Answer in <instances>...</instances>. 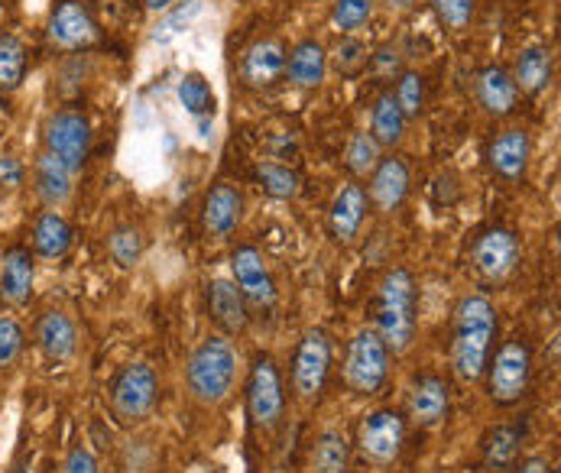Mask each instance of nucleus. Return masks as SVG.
<instances>
[{
  "label": "nucleus",
  "instance_id": "nucleus-1",
  "mask_svg": "<svg viewBox=\"0 0 561 473\" xmlns=\"http://www.w3.org/2000/svg\"><path fill=\"white\" fill-rule=\"evenodd\" d=\"M496 337V305L474 292L465 296L455 309V327H451V370L465 383H478L486 370V360L493 354Z\"/></svg>",
  "mask_w": 561,
  "mask_h": 473
},
{
  "label": "nucleus",
  "instance_id": "nucleus-2",
  "mask_svg": "<svg viewBox=\"0 0 561 473\" xmlns=\"http://www.w3.org/2000/svg\"><path fill=\"white\" fill-rule=\"evenodd\" d=\"M238 373H241V354L231 344V337L225 334H208L188 357L185 364V383L188 395L205 405L215 408L221 402H228L234 387H238Z\"/></svg>",
  "mask_w": 561,
  "mask_h": 473
},
{
  "label": "nucleus",
  "instance_id": "nucleus-3",
  "mask_svg": "<svg viewBox=\"0 0 561 473\" xmlns=\"http://www.w3.org/2000/svg\"><path fill=\"white\" fill-rule=\"evenodd\" d=\"M415 309H419L415 276L402 266L390 269L377 286V324H374V331L380 334L390 354H405L412 347L419 331Z\"/></svg>",
  "mask_w": 561,
  "mask_h": 473
},
{
  "label": "nucleus",
  "instance_id": "nucleus-4",
  "mask_svg": "<svg viewBox=\"0 0 561 473\" xmlns=\"http://www.w3.org/2000/svg\"><path fill=\"white\" fill-rule=\"evenodd\" d=\"M160 405V377L150 364L137 360L121 367V373L111 383V415L124 428L144 425Z\"/></svg>",
  "mask_w": 561,
  "mask_h": 473
},
{
  "label": "nucleus",
  "instance_id": "nucleus-5",
  "mask_svg": "<svg viewBox=\"0 0 561 473\" xmlns=\"http://www.w3.org/2000/svg\"><path fill=\"white\" fill-rule=\"evenodd\" d=\"M486 395L496 405H516L529 393L533 383V350L526 341H506L496 354L486 360Z\"/></svg>",
  "mask_w": 561,
  "mask_h": 473
},
{
  "label": "nucleus",
  "instance_id": "nucleus-6",
  "mask_svg": "<svg viewBox=\"0 0 561 473\" xmlns=\"http://www.w3.org/2000/svg\"><path fill=\"white\" fill-rule=\"evenodd\" d=\"M390 377V350L374 327H360L344 357V383L354 395H377Z\"/></svg>",
  "mask_w": 561,
  "mask_h": 473
},
{
  "label": "nucleus",
  "instance_id": "nucleus-7",
  "mask_svg": "<svg viewBox=\"0 0 561 473\" xmlns=\"http://www.w3.org/2000/svg\"><path fill=\"white\" fill-rule=\"evenodd\" d=\"M283 408H286V393H283L279 367L270 354H260L247 373V415L253 428L273 431L283 418Z\"/></svg>",
  "mask_w": 561,
  "mask_h": 473
},
{
  "label": "nucleus",
  "instance_id": "nucleus-8",
  "mask_svg": "<svg viewBox=\"0 0 561 473\" xmlns=\"http://www.w3.org/2000/svg\"><path fill=\"white\" fill-rule=\"evenodd\" d=\"M405 445V418L397 408H377L370 412L357 428V448L360 458L374 468L397 464Z\"/></svg>",
  "mask_w": 561,
  "mask_h": 473
},
{
  "label": "nucleus",
  "instance_id": "nucleus-9",
  "mask_svg": "<svg viewBox=\"0 0 561 473\" xmlns=\"http://www.w3.org/2000/svg\"><path fill=\"white\" fill-rule=\"evenodd\" d=\"M43 140H46V153L59 157L66 165H72L79 172L91 157L94 130H91V120L81 114L79 107H62L46 120Z\"/></svg>",
  "mask_w": 561,
  "mask_h": 473
},
{
  "label": "nucleus",
  "instance_id": "nucleus-10",
  "mask_svg": "<svg viewBox=\"0 0 561 473\" xmlns=\"http://www.w3.org/2000/svg\"><path fill=\"white\" fill-rule=\"evenodd\" d=\"M331 373V341L321 327L302 334L293 360V390L302 402H316Z\"/></svg>",
  "mask_w": 561,
  "mask_h": 473
},
{
  "label": "nucleus",
  "instance_id": "nucleus-11",
  "mask_svg": "<svg viewBox=\"0 0 561 473\" xmlns=\"http://www.w3.org/2000/svg\"><path fill=\"white\" fill-rule=\"evenodd\" d=\"M231 273H234V286L241 289L247 309H256V312H273L276 309V282H273V273L266 269V259L256 246L243 243L231 253Z\"/></svg>",
  "mask_w": 561,
  "mask_h": 473
},
{
  "label": "nucleus",
  "instance_id": "nucleus-12",
  "mask_svg": "<svg viewBox=\"0 0 561 473\" xmlns=\"http://www.w3.org/2000/svg\"><path fill=\"white\" fill-rule=\"evenodd\" d=\"M46 36L62 53H81V49H91L101 39V30H98L94 16L88 13V7H81L79 0H62L49 13Z\"/></svg>",
  "mask_w": 561,
  "mask_h": 473
},
{
  "label": "nucleus",
  "instance_id": "nucleus-13",
  "mask_svg": "<svg viewBox=\"0 0 561 473\" xmlns=\"http://www.w3.org/2000/svg\"><path fill=\"white\" fill-rule=\"evenodd\" d=\"M519 256H523L519 236L506 231V228H490L474 243V266H478L483 279L493 282V286L506 282L519 269Z\"/></svg>",
  "mask_w": 561,
  "mask_h": 473
},
{
  "label": "nucleus",
  "instance_id": "nucleus-14",
  "mask_svg": "<svg viewBox=\"0 0 561 473\" xmlns=\"http://www.w3.org/2000/svg\"><path fill=\"white\" fill-rule=\"evenodd\" d=\"M529 157H533V143L523 127L500 130L486 147V165L503 182H519L529 169Z\"/></svg>",
  "mask_w": 561,
  "mask_h": 473
},
{
  "label": "nucleus",
  "instance_id": "nucleus-15",
  "mask_svg": "<svg viewBox=\"0 0 561 473\" xmlns=\"http://www.w3.org/2000/svg\"><path fill=\"white\" fill-rule=\"evenodd\" d=\"M367 208H370V201H367L364 185H357V182L341 185V192L334 195L331 211H328V234H331V240L341 243V246L354 243L360 228H364Z\"/></svg>",
  "mask_w": 561,
  "mask_h": 473
},
{
  "label": "nucleus",
  "instance_id": "nucleus-16",
  "mask_svg": "<svg viewBox=\"0 0 561 473\" xmlns=\"http://www.w3.org/2000/svg\"><path fill=\"white\" fill-rule=\"evenodd\" d=\"M33 279H36V263L30 246H10L3 250L0 259V302L10 309H23L33 296Z\"/></svg>",
  "mask_w": 561,
  "mask_h": 473
},
{
  "label": "nucleus",
  "instance_id": "nucleus-17",
  "mask_svg": "<svg viewBox=\"0 0 561 473\" xmlns=\"http://www.w3.org/2000/svg\"><path fill=\"white\" fill-rule=\"evenodd\" d=\"M451 408V390L438 373H422L415 377L409 390V418L419 428H435L448 418Z\"/></svg>",
  "mask_w": 561,
  "mask_h": 473
},
{
  "label": "nucleus",
  "instance_id": "nucleus-18",
  "mask_svg": "<svg viewBox=\"0 0 561 473\" xmlns=\"http://www.w3.org/2000/svg\"><path fill=\"white\" fill-rule=\"evenodd\" d=\"M409 165L400 157H383L377 162V169L370 172V188H367V201L380 211V215H393L409 195Z\"/></svg>",
  "mask_w": 561,
  "mask_h": 473
},
{
  "label": "nucleus",
  "instance_id": "nucleus-19",
  "mask_svg": "<svg viewBox=\"0 0 561 473\" xmlns=\"http://www.w3.org/2000/svg\"><path fill=\"white\" fill-rule=\"evenodd\" d=\"M33 337H36L39 354H43L49 364H66V360H72L76 350H79V327H76L72 318L66 315V312H59V309L39 315Z\"/></svg>",
  "mask_w": 561,
  "mask_h": 473
},
{
  "label": "nucleus",
  "instance_id": "nucleus-20",
  "mask_svg": "<svg viewBox=\"0 0 561 473\" xmlns=\"http://www.w3.org/2000/svg\"><path fill=\"white\" fill-rule=\"evenodd\" d=\"M243 218V198L241 192L228 182H218L211 185V192L205 195V205H202V224L205 231L218 240L231 236L238 231Z\"/></svg>",
  "mask_w": 561,
  "mask_h": 473
},
{
  "label": "nucleus",
  "instance_id": "nucleus-21",
  "mask_svg": "<svg viewBox=\"0 0 561 473\" xmlns=\"http://www.w3.org/2000/svg\"><path fill=\"white\" fill-rule=\"evenodd\" d=\"M286 76V46L279 39H260L243 53L241 79L247 88H273Z\"/></svg>",
  "mask_w": 561,
  "mask_h": 473
},
{
  "label": "nucleus",
  "instance_id": "nucleus-22",
  "mask_svg": "<svg viewBox=\"0 0 561 473\" xmlns=\"http://www.w3.org/2000/svg\"><path fill=\"white\" fill-rule=\"evenodd\" d=\"M208 315L221 327L225 337L243 334L250 324V309L243 302L241 289L234 286V279H211L208 282Z\"/></svg>",
  "mask_w": 561,
  "mask_h": 473
},
{
  "label": "nucleus",
  "instance_id": "nucleus-23",
  "mask_svg": "<svg viewBox=\"0 0 561 473\" xmlns=\"http://www.w3.org/2000/svg\"><path fill=\"white\" fill-rule=\"evenodd\" d=\"M33 182H36V195L46 208H59L72 198V188H76V169L66 165L59 157L53 153H39L36 159V169H33Z\"/></svg>",
  "mask_w": 561,
  "mask_h": 473
},
{
  "label": "nucleus",
  "instance_id": "nucleus-24",
  "mask_svg": "<svg viewBox=\"0 0 561 473\" xmlns=\"http://www.w3.org/2000/svg\"><path fill=\"white\" fill-rule=\"evenodd\" d=\"M474 91H478V104H481L490 117H510L516 111V104H519L516 81H513V76L506 69H500V66H486L481 76H478Z\"/></svg>",
  "mask_w": 561,
  "mask_h": 473
},
{
  "label": "nucleus",
  "instance_id": "nucleus-25",
  "mask_svg": "<svg viewBox=\"0 0 561 473\" xmlns=\"http://www.w3.org/2000/svg\"><path fill=\"white\" fill-rule=\"evenodd\" d=\"M552 69H556L552 49L542 46V43H533V46H526V49L516 56V66H513L510 76L516 81L519 94L536 97V94H542V91L552 84Z\"/></svg>",
  "mask_w": 561,
  "mask_h": 473
},
{
  "label": "nucleus",
  "instance_id": "nucleus-26",
  "mask_svg": "<svg viewBox=\"0 0 561 473\" xmlns=\"http://www.w3.org/2000/svg\"><path fill=\"white\" fill-rule=\"evenodd\" d=\"M286 76L296 88L312 91L328 76V53L319 39H302L289 56H286Z\"/></svg>",
  "mask_w": 561,
  "mask_h": 473
},
{
  "label": "nucleus",
  "instance_id": "nucleus-27",
  "mask_svg": "<svg viewBox=\"0 0 561 473\" xmlns=\"http://www.w3.org/2000/svg\"><path fill=\"white\" fill-rule=\"evenodd\" d=\"M72 224L56 208H46L33 221V253L43 259H62L72 246Z\"/></svg>",
  "mask_w": 561,
  "mask_h": 473
},
{
  "label": "nucleus",
  "instance_id": "nucleus-28",
  "mask_svg": "<svg viewBox=\"0 0 561 473\" xmlns=\"http://www.w3.org/2000/svg\"><path fill=\"white\" fill-rule=\"evenodd\" d=\"M519 445H523V428L519 425H496L486 431L481 451L483 468L490 473L510 471L519 458Z\"/></svg>",
  "mask_w": 561,
  "mask_h": 473
},
{
  "label": "nucleus",
  "instance_id": "nucleus-29",
  "mask_svg": "<svg viewBox=\"0 0 561 473\" xmlns=\"http://www.w3.org/2000/svg\"><path fill=\"white\" fill-rule=\"evenodd\" d=\"M250 175H253V185H256L263 195L276 198V201H293V198H299V192H302L299 172L289 169V165H283V162H273V159L256 162Z\"/></svg>",
  "mask_w": 561,
  "mask_h": 473
},
{
  "label": "nucleus",
  "instance_id": "nucleus-30",
  "mask_svg": "<svg viewBox=\"0 0 561 473\" xmlns=\"http://www.w3.org/2000/svg\"><path fill=\"white\" fill-rule=\"evenodd\" d=\"M405 117H402L400 104L393 97V91H383L377 101H374V114H370V137L380 143V147H400L402 137H405Z\"/></svg>",
  "mask_w": 561,
  "mask_h": 473
},
{
  "label": "nucleus",
  "instance_id": "nucleus-31",
  "mask_svg": "<svg viewBox=\"0 0 561 473\" xmlns=\"http://www.w3.org/2000/svg\"><path fill=\"white\" fill-rule=\"evenodd\" d=\"M179 104L195 117V120H208L215 117V107H218V97H215V88L208 84V79L202 72H185L179 79Z\"/></svg>",
  "mask_w": 561,
  "mask_h": 473
},
{
  "label": "nucleus",
  "instance_id": "nucleus-32",
  "mask_svg": "<svg viewBox=\"0 0 561 473\" xmlns=\"http://www.w3.org/2000/svg\"><path fill=\"white\" fill-rule=\"evenodd\" d=\"M26 79V46L13 33H0V97L20 91Z\"/></svg>",
  "mask_w": 561,
  "mask_h": 473
},
{
  "label": "nucleus",
  "instance_id": "nucleus-33",
  "mask_svg": "<svg viewBox=\"0 0 561 473\" xmlns=\"http://www.w3.org/2000/svg\"><path fill=\"white\" fill-rule=\"evenodd\" d=\"M351 468V445L341 431H321L312 448V473H347Z\"/></svg>",
  "mask_w": 561,
  "mask_h": 473
},
{
  "label": "nucleus",
  "instance_id": "nucleus-34",
  "mask_svg": "<svg viewBox=\"0 0 561 473\" xmlns=\"http://www.w3.org/2000/svg\"><path fill=\"white\" fill-rule=\"evenodd\" d=\"M144 246H147V236L134 224H117L107 234V253L121 269H134L140 263V256H144Z\"/></svg>",
  "mask_w": 561,
  "mask_h": 473
},
{
  "label": "nucleus",
  "instance_id": "nucleus-35",
  "mask_svg": "<svg viewBox=\"0 0 561 473\" xmlns=\"http://www.w3.org/2000/svg\"><path fill=\"white\" fill-rule=\"evenodd\" d=\"M328 59H331L328 66H331L341 79L351 81L367 72V66H370V49H367V43H360L357 36H344V39L334 46V53H331Z\"/></svg>",
  "mask_w": 561,
  "mask_h": 473
},
{
  "label": "nucleus",
  "instance_id": "nucleus-36",
  "mask_svg": "<svg viewBox=\"0 0 561 473\" xmlns=\"http://www.w3.org/2000/svg\"><path fill=\"white\" fill-rule=\"evenodd\" d=\"M380 143L367 134V130H360V134H354L351 137V143H347V150H344V165H347V172L351 175H357V178H364V175H370L374 169H377V162H380Z\"/></svg>",
  "mask_w": 561,
  "mask_h": 473
},
{
  "label": "nucleus",
  "instance_id": "nucleus-37",
  "mask_svg": "<svg viewBox=\"0 0 561 473\" xmlns=\"http://www.w3.org/2000/svg\"><path fill=\"white\" fill-rule=\"evenodd\" d=\"M370 16H374V0H334L331 26L341 30L344 36H354L370 23Z\"/></svg>",
  "mask_w": 561,
  "mask_h": 473
},
{
  "label": "nucleus",
  "instance_id": "nucleus-38",
  "mask_svg": "<svg viewBox=\"0 0 561 473\" xmlns=\"http://www.w3.org/2000/svg\"><path fill=\"white\" fill-rule=\"evenodd\" d=\"M397 104H400L402 117L415 120L425 107V79L419 72H400L397 76V91H393Z\"/></svg>",
  "mask_w": 561,
  "mask_h": 473
},
{
  "label": "nucleus",
  "instance_id": "nucleus-39",
  "mask_svg": "<svg viewBox=\"0 0 561 473\" xmlns=\"http://www.w3.org/2000/svg\"><path fill=\"white\" fill-rule=\"evenodd\" d=\"M428 3H432L438 23L455 30V33L468 30L474 23V13H478V0H428Z\"/></svg>",
  "mask_w": 561,
  "mask_h": 473
},
{
  "label": "nucleus",
  "instance_id": "nucleus-40",
  "mask_svg": "<svg viewBox=\"0 0 561 473\" xmlns=\"http://www.w3.org/2000/svg\"><path fill=\"white\" fill-rule=\"evenodd\" d=\"M26 350V334L16 318L0 315V370H10Z\"/></svg>",
  "mask_w": 561,
  "mask_h": 473
},
{
  "label": "nucleus",
  "instance_id": "nucleus-41",
  "mask_svg": "<svg viewBox=\"0 0 561 473\" xmlns=\"http://www.w3.org/2000/svg\"><path fill=\"white\" fill-rule=\"evenodd\" d=\"M370 69L377 76H400V49L397 46H380L370 56Z\"/></svg>",
  "mask_w": 561,
  "mask_h": 473
},
{
  "label": "nucleus",
  "instance_id": "nucleus-42",
  "mask_svg": "<svg viewBox=\"0 0 561 473\" xmlns=\"http://www.w3.org/2000/svg\"><path fill=\"white\" fill-rule=\"evenodd\" d=\"M62 473H98V461L88 448H72L62 461Z\"/></svg>",
  "mask_w": 561,
  "mask_h": 473
},
{
  "label": "nucleus",
  "instance_id": "nucleus-43",
  "mask_svg": "<svg viewBox=\"0 0 561 473\" xmlns=\"http://www.w3.org/2000/svg\"><path fill=\"white\" fill-rule=\"evenodd\" d=\"M23 175H26V169H23V162L16 157H0V188H20L23 185Z\"/></svg>",
  "mask_w": 561,
  "mask_h": 473
},
{
  "label": "nucleus",
  "instance_id": "nucleus-44",
  "mask_svg": "<svg viewBox=\"0 0 561 473\" xmlns=\"http://www.w3.org/2000/svg\"><path fill=\"white\" fill-rule=\"evenodd\" d=\"M513 473H552V464L546 461V458H526L523 464H516V471Z\"/></svg>",
  "mask_w": 561,
  "mask_h": 473
},
{
  "label": "nucleus",
  "instance_id": "nucleus-45",
  "mask_svg": "<svg viewBox=\"0 0 561 473\" xmlns=\"http://www.w3.org/2000/svg\"><path fill=\"white\" fill-rule=\"evenodd\" d=\"M383 7L390 13H412L415 10V0H383Z\"/></svg>",
  "mask_w": 561,
  "mask_h": 473
},
{
  "label": "nucleus",
  "instance_id": "nucleus-46",
  "mask_svg": "<svg viewBox=\"0 0 561 473\" xmlns=\"http://www.w3.org/2000/svg\"><path fill=\"white\" fill-rule=\"evenodd\" d=\"M7 473H33V461H30L26 454H20V458H16V461L10 464V471H7Z\"/></svg>",
  "mask_w": 561,
  "mask_h": 473
},
{
  "label": "nucleus",
  "instance_id": "nucleus-47",
  "mask_svg": "<svg viewBox=\"0 0 561 473\" xmlns=\"http://www.w3.org/2000/svg\"><path fill=\"white\" fill-rule=\"evenodd\" d=\"M144 3H147V10H150V13H165L175 0H144Z\"/></svg>",
  "mask_w": 561,
  "mask_h": 473
}]
</instances>
